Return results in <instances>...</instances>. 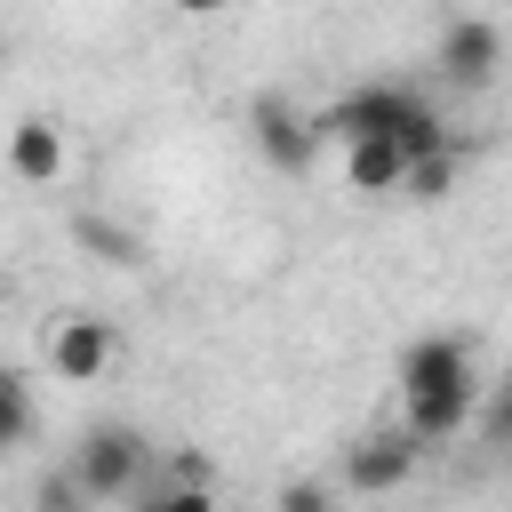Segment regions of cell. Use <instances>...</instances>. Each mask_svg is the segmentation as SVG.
I'll list each match as a JSON object with an SVG mask.
<instances>
[{
  "instance_id": "3957f363",
  "label": "cell",
  "mask_w": 512,
  "mask_h": 512,
  "mask_svg": "<svg viewBox=\"0 0 512 512\" xmlns=\"http://www.w3.org/2000/svg\"><path fill=\"white\" fill-rule=\"evenodd\" d=\"M248 136H256V152H264L280 176H304V168L320 160V128H312V112L288 104V96H256V104H248Z\"/></svg>"
},
{
  "instance_id": "4fadbf2b",
  "label": "cell",
  "mask_w": 512,
  "mask_h": 512,
  "mask_svg": "<svg viewBox=\"0 0 512 512\" xmlns=\"http://www.w3.org/2000/svg\"><path fill=\"white\" fill-rule=\"evenodd\" d=\"M32 424H40L32 384H24L16 368H0V456H8V448H24V440H32Z\"/></svg>"
},
{
  "instance_id": "277c9868",
  "label": "cell",
  "mask_w": 512,
  "mask_h": 512,
  "mask_svg": "<svg viewBox=\"0 0 512 512\" xmlns=\"http://www.w3.org/2000/svg\"><path fill=\"white\" fill-rule=\"evenodd\" d=\"M440 384H480V376H472V344L448 336V328L408 336V344H400V368H392V392L408 400V392H440Z\"/></svg>"
},
{
  "instance_id": "9c48e42d",
  "label": "cell",
  "mask_w": 512,
  "mask_h": 512,
  "mask_svg": "<svg viewBox=\"0 0 512 512\" xmlns=\"http://www.w3.org/2000/svg\"><path fill=\"white\" fill-rule=\"evenodd\" d=\"M472 408H480V384H440V392H408V400H400V424H408L424 448H440V440H456V432L472 424Z\"/></svg>"
},
{
  "instance_id": "2e32d148",
  "label": "cell",
  "mask_w": 512,
  "mask_h": 512,
  "mask_svg": "<svg viewBox=\"0 0 512 512\" xmlns=\"http://www.w3.org/2000/svg\"><path fill=\"white\" fill-rule=\"evenodd\" d=\"M504 424H512V392H504Z\"/></svg>"
},
{
  "instance_id": "8992f818",
  "label": "cell",
  "mask_w": 512,
  "mask_h": 512,
  "mask_svg": "<svg viewBox=\"0 0 512 512\" xmlns=\"http://www.w3.org/2000/svg\"><path fill=\"white\" fill-rule=\"evenodd\" d=\"M416 456H424V440H416L408 424L368 432V440L344 456V488H352V496H384V488H400V480L416 472Z\"/></svg>"
},
{
  "instance_id": "30bf717a",
  "label": "cell",
  "mask_w": 512,
  "mask_h": 512,
  "mask_svg": "<svg viewBox=\"0 0 512 512\" xmlns=\"http://www.w3.org/2000/svg\"><path fill=\"white\" fill-rule=\"evenodd\" d=\"M400 176H408V152L392 136H352L344 144V184L352 192H400Z\"/></svg>"
},
{
  "instance_id": "6da1fadb",
  "label": "cell",
  "mask_w": 512,
  "mask_h": 512,
  "mask_svg": "<svg viewBox=\"0 0 512 512\" xmlns=\"http://www.w3.org/2000/svg\"><path fill=\"white\" fill-rule=\"evenodd\" d=\"M312 128H320V144H352V136H392L408 160L416 152H432V144H448V128H440V112L416 96V88H400V80H368V88H352V96H336V104H320L312 112Z\"/></svg>"
},
{
  "instance_id": "8fae6325",
  "label": "cell",
  "mask_w": 512,
  "mask_h": 512,
  "mask_svg": "<svg viewBox=\"0 0 512 512\" xmlns=\"http://www.w3.org/2000/svg\"><path fill=\"white\" fill-rule=\"evenodd\" d=\"M456 176H464V152H456V144H432V152H416V160H408L400 192H408V200H448V192H456Z\"/></svg>"
},
{
  "instance_id": "5b68a950",
  "label": "cell",
  "mask_w": 512,
  "mask_h": 512,
  "mask_svg": "<svg viewBox=\"0 0 512 512\" xmlns=\"http://www.w3.org/2000/svg\"><path fill=\"white\" fill-rule=\"evenodd\" d=\"M496 64H504V32L488 16H448V32H440V80L448 88H488Z\"/></svg>"
},
{
  "instance_id": "52a82bcc",
  "label": "cell",
  "mask_w": 512,
  "mask_h": 512,
  "mask_svg": "<svg viewBox=\"0 0 512 512\" xmlns=\"http://www.w3.org/2000/svg\"><path fill=\"white\" fill-rule=\"evenodd\" d=\"M112 352H120V336H112V320H96V312L56 320V336H48V368H56L64 384H96V376L112 368Z\"/></svg>"
},
{
  "instance_id": "7a4b0ae2",
  "label": "cell",
  "mask_w": 512,
  "mask_h": 512,
  "mask_svg": "<svg viewBox=\"0 0 512 512\" xmlns=\"http://www.w3.org/2000/svg\"><path fill=\"white\" fill-rule=\"evenodd\" d=\"M152 464H160V448H152L136 424H88L80 448H72V480H80L88 504H128Z\"/></svg>"
},
{
  "instance_id": "7c38bea8",
  "label": "cell",
  "mask_w": 512,
  "mask_h": 512,
  "mask_svg": "<svg viewBox=\"0 0 512 512\" xmlns=\"http://www.w3.org/2000/svg\"><path fill=\"white\" fill-rule=\"evenodd\" d=\"M72 240H80V248H88L96 264H136V256H144V240H136L128 224L96 216V208H80V216H72Z\"/></svg>"
},
{
  "instance_id": "9a60e30c",
  "label": "cell",
  "mask_w": 512,
  "mask_h": 512,
  "mask_svg": "<svg viewBox=\"0 0 512 512\" xmlns=\"http://www.w3.org/2000/svg\"><path fill=\"white\" fill-rule=\"evenodd\" d=\"M184 16H216V8H232V0H176Z\"/></svg>"
},
{
  "instance_id": "ba28073f",
  "label": "cell",
  "mask_w": 512,
  "mask_h": 512,
  "mask_svg": "<svg viewBox=\"0 0 512 512\" xmlns=\"http://www.w3.org/2000/svg\"><path fill=\"white\" fill-rule=\"evenodd\" d=\"M64 168H72L64 128H56V120H40V112H24V120L8 128V176H16V184H32V192H48V184H64Z\"/></svg>"
},
{
  "instance_id": "5bb4252c",
  "label": "cell",
  "mask_w": 512,
  "mask_h": 512,
  "mask_svg": "<svg viewBox=\"0 0 512 512\" xmlns=\"http://www.w3.org/2000/svg\"><path fill=\"white\" fill-rule=\"evenodd\" d=\"M280 504H288V512H312V504H328V488H312V480H288V488H280Z\"/></svg>"
}]
</instances>
